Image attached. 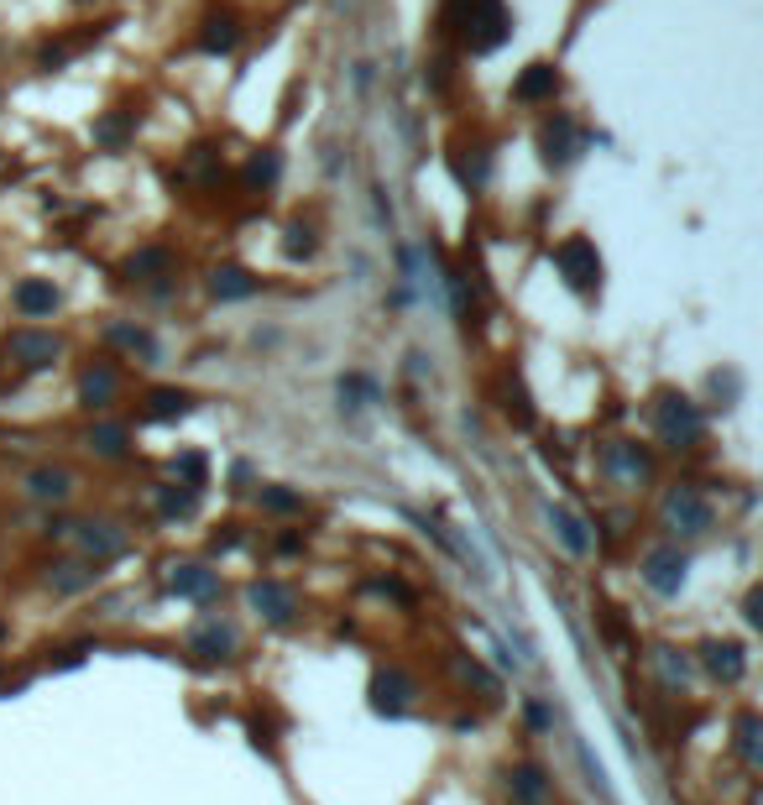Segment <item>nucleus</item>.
<instances>
[{
  "mask_svg": "<svg viewBox=\"0 0 763 805\" xmlns=\"http://www.w3.org/2000/svg\"><path fill=\"white\" fill-rule=\"evenodd\" d=\"M450 27L460 32V42H466L471 53H492L502 48L507 27H513V16H507L502 0H450Z\"/></svg>",
  "mask_w": 763,
  "mask_h": 805,
  "instance_id": "f257e3e1",
  "label": "nucleus"
},
{
  "mask_svg": "<svg viewBox=\"0 0 763 805\" xmlns=\"http://www.w3.org/2000/svg\"><path fill=\"white\" fill-rule=\"evenodd\" d=\"M654 424H659V440L669 450H685V445H696L701 440V408L680 398V393H664L659 408H654Z\"/></svg>",
  "mask_w": 763,
  "mask_h": 805,
  "instance_id": "f03ea898",
  "label": "nucleus"
},
{
  "mask_svg": "<svg viewBox=\"0 0 763 805\" xmlns=\"http://www.w3.org/2000/svg\"><path fill=\"white\" fill-rule=\"evenodd\" d=\"M554 267L565 272V283H570L575 293H591V288L601 283V257H596V246H591L586 236H570V241L554 246Z\"/></svg>",
  "mask_w": 763,
  "mask_h": 805,
  "instance_id": "7ed1b4c3",
  "label": "nucleus"
},
{
  "mask_svg": "<svg viewBox=\"0 0 763 805\" xmlns=\"http://www.w3.org/2000/svg\"><path fill=\"white\" fill-rule=\"evenodd\" d=\"M664 523L675 528V534H706V528H711V502L696 487H669Z\"/></svg>",
  "mask_w": 763,
  "mask_h": 805,
  "instance_id": "20e7f679",
  "label": "nucleus"
},
{
  "mask_svg": "<svg viewBox=\"0 0 763 805\" xmlns=\"http://www.w3.org/2000/svg\"><path fill=\"white\" fill-rule=\"evenodd\" d=\"M601 471L617 476V481H628V487H638V481L654 476V460H649V450H638L628 440H612L607 450H601Z\"/></svg>",
  "mask_w": 763,
  "mask_h": 805,
  "instance_id": "39448f33",
  "label": "nucleus"
},
{
  "mask_svg": "<svg viewBox=\"0 0 763 805\" xmlns=\"http://www.w3.org/2000/svg\"><path fill=\"white\" fill-rule=\"evenodd\" d=\"M6 351L27 366V372H42V366H53L58 361V335H48V330H11V340H6Z\"/></svg>",
  "mask_w": 763,
  "mask_h": 805,
  "instance_id": "423d86ee",
  "label": "nucleus"
},
{
  "mask_svg": "<svg viewBox=\"0 0 763 805\" xmlns=\"http://www.w3.org/2000/svg\"><path fill=\"white\" fill-rule=\"evenodd\" d=\"M643 581L659 596H675L685 586V555L680 549H649V555H643Z\"/></svg>",
  "mask_w": 763,
  "mask_h": 805,
  "instance_id": "0eeeda50",
  "label": "nucleus"
},
{
  "mask_svg": "<svg viewBox=\"0 0 763 805\" xmlns=\"http://www.w3.org/2000/svg\"><path fill=\"white\" fill-rule=\"evenodd\" d=\"M115 393H121V372H115V361H89L84 377H79V398H84V408H110Z\"/></svg>",
  "mask_w": 763,
  "mask_h": 805,
  "instance_id": "6e6552de",
  "label": "nucleus"
},
{
  "mask_svg": "<svg viewBox=\"0 0 763 805\" xmlns=\"http://www.w3.org/2000/svg\"><path fill=\"white\" fill-rule=\"evenodd\" d=\"M539 152H544L549 168L570 163V157H575V126H570V115H549V121L539 126Z\"/></svg>",
  "mask_w": 763,
  "mask_h": 805,
  "instance_id": "1a4fd4ad",
  "label": "nucleus"
},
{
  "mask_svg": "<svg viewBox=\"0 0 763 805\" xmlns=\"http://www.w3.org/2000/svg\"><path fill=\"white\" fill-rule=\"evenodd\" d=\"M554 89H560V74H554V63H528L523 79L513 84V100H518V105H544V100H554Z\"/></svg>",
  "mask_w": 763,
  "mask_h": 805,
  "instance_id": "9d476101",
  "label": "nucleus"
},
{
  "mask_svg": "<svg viewBox=\"0 0 763 805\" xmlns=\"http://www.w3.org/2000/svg\"><path fill=\"white\" fill-rule=\"evenodd\" d=\"M79 549H84V560H115L126 549V534L121 528H110V523H79Z\"/></svg>",
  "mask_w": 763,
  "mask_h": 805,
  "instance_id": "9b49d317",
  "label": "nucleus"
},
{
  "mask_svg": "<svg viewBox=\"0 0 763 805\" xmlns=\"http://www.w3.org/2000/svg\"><path fill=\"white\" fill-rule=\"evenodd\" d=\"M507 790H513L518 805H549L554 785H549V774L539 764H518L513 774H507Z\"/></svg>",
  "mask_w": 763,
  "mask_h": 805,
  "instance_id": "f8f14e48",
  "label": "nucleus"
},
{
  "mask_svg": "<svg viewBox=\"0 0 763 805\" xmlns=\"http://www.w3.org/2000/svg\"><path fill=\"white\" fill-rule=\"evenodd\" d=\"M11 304L27 314V319H48L58 309V288L53 283H42V278H21L16 293H11Z\"/></svg>",
  "mask_w": 763,
  "mask_h": 805,
  "instance_id": "ddd939ff",
  "label": "nucleus"
},
{
  "mask_svg": "<svg viewBox=\"0 0 763 805\" xmlns=\"http://www.w3.org/2000/svg\"><path fill=\"white\" fill-rule=\"evenodd\" d=\"M236 42H241V21L230 11H210V16H204V27H199V48L204 53H230Z\"/></svg>",
  "mask_w": 763,
  "mask_h": 805,
  "instance_id": "4468645a",
  "label": "nucleus"
},
{
  "mask_svg": "<svg viewBox=\"0 0 763 805\" xmlns=\"http://www.w3.org/2000/svg\"><path fill=\"white\" fill-rule=\"evenodd\" d=\"M251 607H257L262 617H272V623H288L293 617V591L283 581H257L251 586Z\"/></svg>",
  "mask_w": 763,
  "mask_h": 805,
  "instance_id": "2eb2a0df",
  "label": "nucleus"
},
{
  "mask_svg": "<svg viewBox=\"0 0 763 805\" xmlns=\"http://www.w3.org/2000/svg\"><path fill=\"white\" fill-rule=\"evenodd\" d=\"M706 670L716 675V680H743V670H748V659H743V649L737 643H706Z\"/></svg>",
  "mask_w": 763,
  "mask_h": 805,
  "instance_id": "dca6fc26",
  "label": "nucleus"
},
{
  "mask_svg": "<svg viewBox=\"0 0 763 805\" xmlns=\"http://www.w3.org/2000/svg\"><path fill=\"white\" fill-rule=\"evenodd\" d=\"M549 523H554V534H560V544L570 549V555H591V534L570 508H549Z\"/></svg>",
  "mask_w": 763,
  "mask_h": 805,
  "instance_id": "f3484780",
  "label": "nucleus"
},
{
  "mask_svg": "<svg viewBox=\"0 0 763 805\" xmlns=\"http://www.w3.org/2000/svg\"><path fill=\"white\" fill-rule=\"evenodd\" d=\"M257 288H262V283L251 278L246 267H215V272H210V293H215V298H251Z\"/></svg>",
  "mask_w": 763,
  "mask_h": 805,
  "instance_id": "a211bd4d",
  "label": "nucleus"
},
{
  "mask_svg": "<svg viewBox=\"0 0 763 805\" xmlns=\"http://www.w3.org/2000/svg\"><path fill=\"white\" fill-rule=\"evenodd\" d=\"M168 586L178 596H215V570H204V565H178L168 575Z\"/></svg>",
  "mask_w": 763,
  "mask_h": 805,
  "instance_id": "6ab92c4d",
  "label": "nucleus"
},
{
  "mask_svg": "<svg viewBox=\"0 0 763 805\" xmlns=\"http://www.w3.org/2000/svg\"><path fill=\"white\" fill-rule=\"evenodd\" d=\"M27 492H32L37 502H63V497H68V471H58V466L32 471V476H27Z\"/></svg>",
  "mask_w": 763,
  "mask_h": 805,
  "instance_id": "aec40b11",
  "label": "nucleus"
},
{
  "mask_svg": "<svg viewBox=\"0 0 763 805\" xmlns=\"http://www.w3.org/2000/svg\"><path fill=\"white\" fill-rule=\"evenodd\" d=\"M189 413V393H173V387H157L147 398V419H183Z\"/></svg>",
  "mask_w": 763,
  "mask_h": 805,
  "instance_id": "412c9836",
  "label": "nucleus"
},
{
  "mask_svg": "<svg viewBox=\"0 0 763 805\" xmlns=\"http://www.w3.org/2000/svg\"><path fill=\"white\" fill-rule=\"evenodd\" d=\"M413 696V680L408 675H398V670H387V675H377V706H387V711H398L403 701Z\"/></svg>",
  "mask_w": 763,
  "mask_h": 805,
  "instance_id": "4be33fe9",
  "label": "nucleus"
},
{
  "mask_svg": "<svg viewBox=\"0 0 763 805\" xmlns=\"http://www.w3.org/2000/svg\"><path fill=\"white\" fill-rule=\"evenodd\" d=\"M230 643H236V638H230V628L210 623V628H199V633H194V643H189V649H194L199 659H225V649H230Z\"/></svg>",
  "mask_w": 763,
  "mask_h": 805,
  "instance_id": "5701e85b",
  "label": "nucleus"
},
{
  "mask_svg": "<svg viewBox=\"0 0 763 805\" xmlns=\"http://www.w3.org/2000/svg\"><path fill=\"white\" fill-rule=\"evenodd\" d=\"M89 450H100V455H126V429L121 424H95L89 429Z\"/></svg>",
  "mask_w": 763,
  "mask_h": 805,
  "instance_id": "b1692460",
  "label": "nucleus"
},
{
  "mask_svg": "<svg viewBox=\"0 0 763 805\" xmlns=\"http://www.w3.org/2000/svg\"><path fill=\"white\" fill-rule=\"evenodd\" d=\"M277 173H283L277 152H257V157H251V168H246V183H251V189H272Z\"/></svg>",
  "mask_w": 763,
  "mask_h": 805,
  "instance_id": "393cba45",
  "label": "nucleus"
},
{
  "mask_svg": "<svg viewBox=\"0 0 763 805\" xmlns=\"http://www.w3.org/2000/svg\"><path fill=\"white\" fill-rule=\"evenodd\" d=\"M758 732H763L758 717H753V711H743V722H737V748H743L748 769H758V758H763V753H758Z\"/></svg>",
  "mask_w": 763,
  "mask_h": 805,
  "instance_id": "a878e982",
  "label": "nucleus"
},
{
  "mask_svg": "<svg viewBox=\"0 0 763 805\" xmlns=\"http://www.w3.org/2000/svg\"><path fill=\"white\" fill-rule=\"evenodd\" d=\"M95 575L100 570H89V565H58L53 570V586L58 591H84V586H95Z\"/></svg>",
  "mask_w": 763,
  "mask_h": 805,
  "instance_id": "bb28decb",
  "label": "nucleus"
},
{
  "mask_svg": "<svg viewBox=\"0 0 763 805\" xmlns=\"http://www.w3.org/2000/svg\"><path fill=\"white\" fill-rule=\"evenodd\" d=\"M110 340H115V345H126V351H136V356H157V345H152V335H147V330L110 325Z\"/></svg>",
  "mask_w": 763,
  "mask_h": 805,
  "instance_id": "cd10ccee",
  "label": "nucleus"
},
{
  "mask_svg": "<svg viewBox=\"0 0 763 805\" xmlns=\"http://www.w3.org/2000/svg\"><path fill=\"white\" fill-rule=\"evenodd\" d=\"M126 136H131L126 115H105V121L95 126V142H105V147H126Z\"/></svg>",
  "mask_w": 763,
  "mask_h": 805,
  "instance_id": "c85d7f7f",
  "label": "nucleus"
},
{
  "mask_svg": "<svg viewBox=\"0 0 763 805\" xmlns=\"http://www.w3.org/2000/svg\"><path fill=\"white\" fill-rule=\"evenodd\" d=\"M152 272H168V251H142V257H131V278H152Z\"/></svg>",
  "mask_w": 763,
  "mask_h": 805,
  "instance_id": "c756f323",
  "label": "nucleus"
},
{
  "mask_svg": "<svg viewBox=\"0 0 763 805\" xmlns=\"http://www.w3.org/2000/svg\"><path fill=\"white\" fill-rule=\"evenodd\" d=\"M460 183H471V189H476V183L481 178H487V152H481V147H471V157H460Z\"/></svg>",
  "mask_w": 763,
  "mask_h": 805,
  "instance_id": "7c9ffc66",
  "label": "nucleus"
},
{
  "mask_svg": "<svg viewBox=\"0 0 763 805\" xmlns=\"http://www.w3.org/2000/svg\"><path fill=\"white\" fill-rule=\"evenodd\" d=\"M262 508H272V513H298V508H304V497H293L283 487H267L262 492Z\"/></svg>",
  "mask_w": 763,
  "mask_h": 805,
  "instance_id": "2f4dec72",
  "label": "nucleus"
},
{
  "mask_svg": "<svg viewBox=\"0 0 763 805\" xmlns=\"http://www.w3.org/2000/svg\"><path fill=\"white\" fill-rule=\"evenodd\" d=\"M194 492H199V487H183V492L168 487V492H163V513H189V508H194Z\"/></svg>",
  "mask_w": 763,
  "mask_h": 805,
  "instance_id": "473e14b6",
  "label": "nucleus"
},
{
  "mask_svg": "<svg viewBox=\"0 0 763 805\" xmlns=\"http://www.w3.org/2000/svg\"><path fill=\"white\" fill-rule=\"evenodd\" d=\"M288 236H293V241H288V251H293V257H298V251H314V241H309V230H304V225H293Z\"/></svg>",
  "mask_w": 763,
  "mask_h": 805,
  "instance_id": "72a5a7b5",
  "label": "nucleus"
}]
</instances>
